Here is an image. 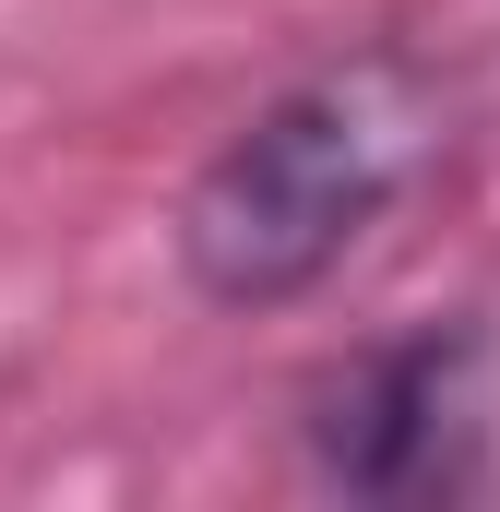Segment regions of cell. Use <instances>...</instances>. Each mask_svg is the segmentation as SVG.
<instances>
[{"instance_id":"6da1fadb","label":"cell","mask_w":500,"mask_h":512,"mask_svg":"<svg viewBox=\"0 0 500 512\" xmlns=\"http://www.w3.org/2000/svg\"><path fill=\"white\" fill-rule=\"evenodd\" d=\"M441 143H453V84L405 36H370V48L310 60L298 84H274L191 167V191L167 215L179 286L203 310H250V322L262 310H298L429 179Z\"/></svg>"},{"instance_id":"7a4b0ae2","label":"cell","mask_w":500,"mask_h":512,"mask_svg":"<svg viewBox=\"0 0 500 512\" xmlns=\"http://www.w3.org/2000/svg\"><path fill=\"white\" fill-rule=\"evenodd\" d=\"M489 322H405L298 393V465L334 501H465L489 477Z\"/></svg>"}]
</instances>
